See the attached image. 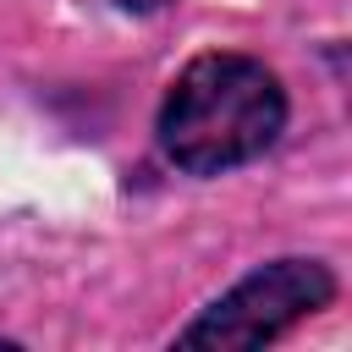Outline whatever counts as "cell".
<instances>
[{
    "label": "cell",
    "mask_w": 352,
    "mask_h": 352,
    "mask_svg": "<svg viewBox=\"0 0 352 352\" xmlns=\"http://www.w3.org/2000/svg\"><path fill=\"white\" fill-rule=\"evenodd\" d=\"M280 126L286 94L253 55H198L160 104V148L192 176H220L258 160Z\"/></svg>",
    "instance_id": "1"
},
{
    "label": "cell",
    "mask_w": 352,
    "mask_h": 352,
    "mask_svg": "<svg viewBox=\"0 0 352 352\" xmlns=\"http://www.w3.org/2000/svg\"><path fill=\"white\" fill-rule=\"evenodd\" d=\"M116 6H121V11H160L165 0H116Z\"/></svg>",
    "instance_id": "3"
},
{
    "label": "cell",
    "mask_w": 352,
    "mask_h": 352,
    "mask_svg": "<svg viewBox=\"0 0 352 352\" xmlns=\"http://www.w3.org/2000/svg\"><path fill=\"white\" fill-rule=\"evenodd\" d=\"M330 292H336V280L319 258H275V264L253 270L248 280H236L220 302H209L182 330V346H204V352L264 346L280 330H292L297 319H308L314 308H324Z\"/></svg>",
    "instance_id": "2"
}]
</instances>
